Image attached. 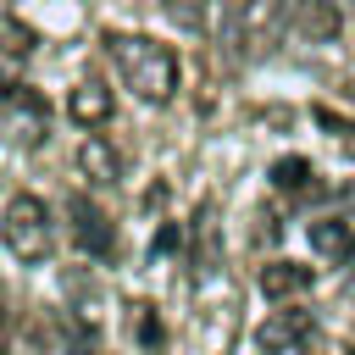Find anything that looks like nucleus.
<instances>
[{"mask_svg":"<svg viewBox=\"0 0 355 355\" xmlns=\"http://www.w3.org/2000/svg\"><path fill=\"white\" fill-rule=\"evenodd\" d=\"M105 50H111L122 83L144 105H166L178 94V55H172V44H161L150 33H105Z\"/></svg>","mask_w":355,"mask_h":355,"instance_id":"1","label":"nucleus"},{"mask_svg":"<svg viewBox=\"0 0 355 355\" xmlns=\"http://www.w3.org/2000/svg\"><path fill=\"white\" fill-rule=\"evenodd\" d=\"M0 239L17 261H44L50 244H55V222H50V205L39 194H11L6 211H0Z\"/></svg>","mask_w":355,"mask_h":355,"instance_id":"2","label":"nucleus"},{"mask_svg":"<svg viewBox=\"0 0 355 355\" xmlns=\"http://www.w3.org/2000/svg\"><path fill=\"white\" fill-rule=\"evenodd\" d=\"M255 344H261V355H316V349H322L311 311H272V316L261 322Z\"/></svg>","mask_w":355,"mask_h":355,"instance_id":"3","label":"nucleus"},{"mask_svg":"<svg viewBox=\"0 0 355 355\" xmlns=\"http://www.w3.org/2000/svg\"><path fill=\"white\" fill-rule=\"evenodd\" d=\"M67 216H72V239H78L83 255H94V261L116 255V233H111L105 211H100L89 194H72V200H67Z\"/></svg>","mask_w":355,"mask_h":355,"instance_id":"4","label":"nucleus"},{"mask_svg":"<svg viewBox=\"0 0 355 355\" xmlns=\"http://www.w3.org/2000/svg\"><path fill=\"white\" fill-rule=\"evenodd\" d=\"M283 22H288V0H239V44L244 50H272Z\"/></svg>","mask_w":355,"mask_h":355,"instance_id":"5","label":"nucleus"},{"mask_svg":"<svg viewBox=\"0 0 355 355\" xmlns=\"http://www.w3.org/2000/svg\"><path fill=\"white\" fill-rule=\"evenodd\" d=\"M111 111H116V100H111V89L94 83V78H83V83L67 94V116H72L78 128H105Z\"/></svg>","mask_w":355,"mask_h":355,"instance_id":"6","label":"nucleus"},{"mask_svg":"<svg viewBox=\"0 0 355 355\" xmlns=\"http://www.w3.org/2000/svg\"><path fill=\"white\" fill-rule=\"evenodd\" d=\"M255 283H261L266 300H294V294H305V288L316 283V272H311L305 261H266Z\"/></svg>","mask_w":355,"mask_h":355,"instance_id":"7","label":"nucleus"},{"mask_svg":"<svg viewBox=\"0 0 355 355\" xmlns=\"http://www.w3.org/2000/svg\"><path fill=\"white\" fill-rule=\"evenodd\" d=\"M294 28H300V39H311V44H333V39L344 33V17H338L333 0H300V6H294Z\"/></svg>","mask_w":355,"mask_h":355,"instance_id":"8","label":"nucleus"},{"mask_svg":"<svg viewBox=\"0 0 355 355\" xmlns=\"http://www.w3.org/2000/svg\"><path fill=\"white\" fill-rule=\"evenodd\" d=\"M78 172L89 178V183H100V189H111V183H122V155L100 139V133H89L83 144H78Z\"/></svg>","mask_w":355,"mask_h":355,"instance_id":"9","label":"nucleus"},{"mask_svg":"<svg viewBox=\"0 0 355 355\" xmlns=\"http://www.w3.org/2000/svg\"><path fill=\"white\" fill-rule=\"evenodd\" d=\"M305 239H311V250H316L322 261H344V255L355 250V222H344V216H316V222H305Z\"/></svg>","mask_w":355,"mask_h":355,"instance_id":"10","label":"nucleus"},{"mask_svg":"<svg viewBox=\"0 0 355 355\" xmlns=\"http://www.w3.org/2000/svg\"><path fill=\"white\" fill-rule=\"evenodd\" d=\"M272 183L283 194H311L316 189V166L305 155H283V161H272Z\"/></svg>","mask_w":355,"mask_h":355,"instance_id":"11","label":"nucleus"},{"mask_svg":"<svg viewBox=\"0 0 355 355\" xmlns=\"http://www.w3.org/2000/svg\"><path fill=\"white\" fill-rule=\"evenodd\" d=\"M216 266V222H211V205L194 211V272H211Z\"/></svg>","mask_w":355,"mask_h":355,"instance_id":"12","label":"nucleus"},{"mask_svg":"<svg viewBox=\"0 0 355 355\" xmlns=\"http://www.w3.org/2000/svg\"><path fill=\"white\" fill-rule=\"evenodd\" d=\"M133 338H139L144 349H161V316H155L150 305H133Z\"/></svg>","mask_w":355,"mask_h":355,"instance_id":"13","label":"nucleus"},{"mask_svg":"<svg viewBox=\"0 0 355 355\" xmlns=\"http://www.w3.org/2000/svg\"><path fill=\"white\" fill-rule=\"evenodd\" d=\"M178 244H183L178 227H161V233H155V255H166V250H178Z\"/></svg>","mask_w":355,"mask_h":355,"instance_id":"14","label":"nucleus"},{"mask_svg":"<svg viewBox=\"0 0 355 355\" xmlns=\"http://www.w3.org/2000/svg\"><path fill=\"white\" fill-rule=\"evenodd\" d=\"M0 355H11V316H6V305H0Z\"/></svg>","mask_w":355,"mask_h":355,"instance_id":"15","label":"nucleus"},{"mask_svg":"<svg viewBox=\"0 0 355 355\" xmlns=\"http://www.w3.org/2000/svg\"><path fill=\"white\" fill-rule=\"evenodd\" d=\"M344 355H355V349H344Z\"/></svg>","mask_w":355,"mask_h":355,"instance_id":"16","label":"nucleus"}]
</instances>
